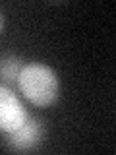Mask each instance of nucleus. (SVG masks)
Instances as JSON below:
<instances>
[{"label": "nucleus", "mask_w": 116, "mask_h": 155, "mask_svg": "<svg viewBox=\"0 0 116 155\" xmlns=\"http://www.w3.org/2000/svg\"><path fill=\"white\" fill-rule=\"evenodd\" d=\"M18 87L27 101L37 107H48L58 97V78L45 64L31 62L18 76Z\"/></svg>", "instance_id": "obj_1"}, {"label": "nucleus", "mask_w": 116, "mask_h": 155, "mask_svg": "<svg viewBox=\"0 0 116 155\" xmlns=\"http://www.w3.org/2000/svg\"><path fill=\"white\" fill-rule=\"evenodd\" d=\"M25 118L27 113L16 97V93H12L8 87L0 85V130L8 134L19 128L25 122Z\"/></svg>", "instance_id": "obj_2"}, {"label": "nucleus", "mask_w": 116, "mask_h": 155, "mask_svg": "<svg viewBox=\"0 0 116 155\" xmlns=\"http://www.w3.org/2000/svg\"><path fill=\"white\" fill-rule=\"evenodd\" d=\"M43 136V126L37 118H25L19 128L8 132V145L16 151H29L41 142Z\"/></svg>", "instance_id": "obj_3"}, {"label": "nucleus", "mask_w": 116, "mask_h": 155, "mask_svg": "<svg viewBox=\"0 0 116 155\" xmlns=\"http://www.w3.org/2000/svg\"><path fill=\"white\" fill-rule=\"evenodd\" d=\"M21 72V62H19L18 56H4L0 58V80L6 81V84H12V81H18V76Z\"/></svg>", "instance_id": "obj_4"}, {"label": "nucleus", "mask_w": 116, "mask_h": 155, "mask_svg": "<svg viewBox=\"0 0 116 155\" xmlns=\"http://www.w3.org/2000/svg\"><path fill=\"white\" fill-rule=\"evenodd\" d=\"M2 23L4 21H2V14H0V31H2Z\"/></svg>", "instance_id": "obj_5"}]
</instances>
